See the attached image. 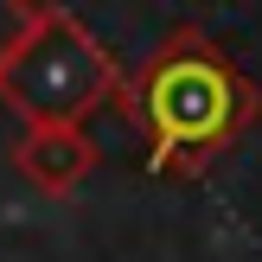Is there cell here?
<instances>
[{"label": "cell", "instance_id": "6da1fadb", "mask_svg": "<svg viewBox=\"0 0 262 262\" xmlns=\"http://www.w3.org/2000/svg\"><path fill=\"white\" fill-rule=\"evenodd\" d=\"M122 115L147 135L154 173H205L243 128L262 122V83L205 32L179 26L122 77Z\"/></svg>", "mask_w": 262, "mask_h": 262}, {"label": "cell", "instance_id": "7a4b0ae2", "mask_svg": "<svg viewBox=\"0 0 262 262\" xmlns=\"http://www.w3.org/2000/svg\"><path fill=\"white\" fill-rule=\"evenodd\" d=\"M115 96H122L115 51L71 7H38L26 45L0 77V102H13L26 128H83Z\"/></svg>", "mask_w": 262, "mask_h": 262}, {"label": "cell", "instance_id": "3957f363", "mask_svg": "<svg viewBox=\"0 0 262 262\" xmlns=\"http://www.w3.org/2000/svg\"><path fill=\"white\" fill-rule=\"evenodd\" d=\"M102 147L90 141V128H19L13 141V166L32 179L38 192H71L96 173Z\"/></svg>", "mask_w": 262, "mask_h": 262}, {"label": "cell", "instance_id": "277c9868", "mask_svg": "<svg viewBox=\"0 0 262 262\" xmlns=\"http://www.w3.org/2000/svg\"><path fill=\"white\" fill-rule=\"evenodd\" d=\"M32 19H38V7H32V0H0V77H7L13 51L26 45V32H32Z\"/></svg>", "mask_w": 262, "mask_h": 262}]
</instances>
